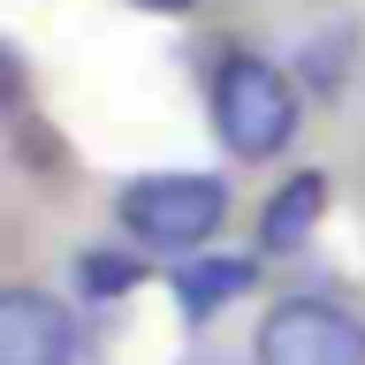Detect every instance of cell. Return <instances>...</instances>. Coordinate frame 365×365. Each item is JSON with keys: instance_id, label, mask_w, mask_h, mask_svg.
I'll list each match as a JSON object with an SVG mask.
<instances>
[{"instance_id": "6da1fadb", "label": "cell", "mask_w": 365, "mask_h": 365, "mask_svg": "<svg viewBox=\"0 0 365 365\" xmlns=\"http://www.w3.org/2000/svg\"><path fill=\"white\" fill-rule=\"evenodd\" d=\"M114 221L137 251H168V259H190L228 228V182L198 175V168H175V175H137L122 182L114 198Z\"/></svg>"}, {"instance_id": "7a4b0ae2", "label": "cell", "mask_w": 365, "mask_h": 365, "mask_svg": "<svg viewBox=\"0 0 365 365\" xmlns=\"http://www.w3.org/2000/svg\"><path fill=\"white\" fill-rule=\"evenodd\" d=\"M213 137L236 160H282L297 145V84L267 53H221L213 68Z\"/></svg>"}, {"instance_id": "3957f363", "label": "cell", "mask_w": 365, "mask_h": 365, "mask_svg": "<svg viewBox=\"0 0 365 365\" xmlns=\"http://www.w3.org/2000/svg\"><path fill=\"white\" fill-rule=\"evenodd\" d=\"M251 365H365V319L327 297H282L251 327Z\"/></svg>"}, {"instance_id": "277c9868", "label": "cell", "mask_w": 365, "mask_h": 365, "mask_svg": "<svg viewBox=\"0 0 365 365\" xmlns=\"http://www.w3.org/2000/svg\"><path fill=\"white\" fill-rule=\"evenodd\" d=\"M84 335L53 289L38 282H8L0 289V365H76Z\"/></svg>"}, {"instance_id": "5b68a950", "label": "cell", "mask_w": 365, "mask_h": 365, "mask_svg": "<svg viewBox=\"0 0 365 365\" xmlns=\"http://www.w3.org/2000/svg\"><path fill=\"white\" fill-rule=\"evenodd\" d=\"M251 259H236V251H190V259H175V304H182V319H213V312H228L236 297L251 289Z\"/></svg>"}, {"instance_id": "8992f818", "label": "cell", "mask_w": 365, "mask_h": 365, "mask_svg": "<svg viewBox=\"0 0 365 365\" xmlns=\"http://www.w3.org/2000/svg\"><path fill=\"white\" fill-rule=\"evenodd\" d=\"M319 213H327V175L304 168V175H289L267 198V213H259V251H297L319 228Z\"/></svg>"}, {"instance_id": "52a82bcc", "label": "cell", "mask_w": 365, "mask_h": 365, "mask_svg": "<svg viewBox=\"0 0 365 365\" xmlns=\"http://www.w3.org/2000/svg\"><path fill=\"white\" fill-rule=\"evenodd\" d=\"M84 289L91 297H130L137 282H145V259H137V251H84Z\"/></svg>"}, {"instance_id": "ba28073f", "label": "cell", "mask_w": 365, "mask_h": 365, "mask_svg": "<svg viewBox=\"0 0 365 365\" xmlns=\"http://www.w3.org/2000/svg\"><path fill=\"white\" fill-rule=\"evenodd\" d=\"M23 91H31V76H23V53L0 38V114H16V107H23Z\"/></svg>"}, {"instance_id": "9c48e42d", "label": "cell", "mask_w": 365, "mask_h": 365, "mask_svg": "<svg viewBox=\"0 0 365 365\" xmlns=\"http://www.w3.org/2000/svg\"><path fill=\"white\" fill-rule=\"evenodd\" d=\"M130 8H145V16H190L198 0H130Z\"/></svg>"}]
</instances>
